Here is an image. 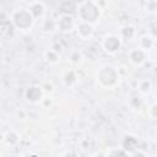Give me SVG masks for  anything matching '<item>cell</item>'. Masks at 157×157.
<instances>
[{
	"label": "cell",
	"instance_id": "cell-9",
	"mask_svg": "<svg viewBox=\"0 0 157 157\" xmlns=\"http://www.w3.org/2000/svg\"><path fill=\"white\" fill-rule=\"evenodd\" d=\"M29 12L32 13V16L36 18V17H40L43 13H44V5L42 4V2H39V1H34V2H32L31 4V6H29Z\"/></svg>",
	"mask_w": 157,
	"mask_h": 157
},
{
	"label": "cell",
	"instance_id": "cell-2",
	"mask_svg": "<svg viewBox=\"0 0 157 157\" xmlns=\"http://www.w3.org/2000/svg\"><path fill=\"white\" fill-rule=\"evenodd\" d=\"M77 15H78L81 22L92 25L98 21V18L101 16V9H99L98 4L93 2V1H83L78 6Z\"/></svg>",
	"mask_w": 157,
	"mask_h": 157
},
{
	"label": "cell",
	"instance_id": "cell-11",
	"mask_svg": "<svg viewBox=\"0 0 157 157\" xmlns=\"http://www.w3.org/2000/svg\"><path fill=\"white\" fill-rule=\"evenodd\" d=\"M44 56H45L47 61H49L50 64H55V63L59 61V54H58V52H55L53 49L47 50L45 54H44Z\"/></svg>",
	"mask_w": 157,
	"mask_h": 157
},
{
	"label": "cell",
	"instance_id": "cell-3",
	"mask_svg": "<svg viewBox=\"0 0 157 157\" xmlns=\"http://www.w3.org/2000/svg\"><path fill=\"white\" fill-rule=\"evenodd\" d=\"M12 22L16 28H18L21 31H27L32 27V25L34 22V17L29 12V10L21 9V10H16L12 13Z\"/></svg>",
	"mask_w": 157,
	"mask_h": 157
},
{
	"label": "cell",
	"instance_id": "cell-10",
	"mask_svg": "<svg viewBox=\"0 0 157 157\" xmlns=\"http://www.w3.org/2000/svg\"><path fill=\"white\" fill-rule=\"evenodd\" d=\"M77 77H76V75H75V71L74 70H70V71H66V74L64 75V77H63V80H64V83L66 85V86H72L77 80H76Z\"/></svg>",
	"mask_w": 157,
	"mask_h": 157
},
{
	"label": "cell",
	"instance_id": "cell-7",
	"mask_svg": "<svg viewBox=\"0 0 157 157\" xmlns=\"http://www.w3.org/2000/svg\"><path fill=\"white\" fill-rule=\"evenodd\" d=\"M129 60L134 64V65H141L142 63H145L146 60V52L141 48L137 49H132L129 53Z\"/></svg>",
	"mask_w": 157,
	"mask_h": 157
},
{
	"label": "cell",
	"instance_id": "cell-14",
	"mask_svg": "<svg viewBox=\"0 0 157 157\" xmlns=\"http://www.w3.org/2000/svg\"><path fill=\"white\" fill-rule=\"evenodd\" d=\"M18 140H20V139H18V135H17L16 132H13V131H9V132L6 134V136H5V141H6L9 145H15Z\"/></svg>",
	"mask_w": 157,
	"mask_h": 157
},
{
	"label": "cell",
	"instance_id": "cell-6",
	"mask_svg": "<svg viewBox=\"0 0 157 157\" xmlns=\"http://www.w3.org/2000/svg\"><path fill=\"white\" fill-rule=\"evenodd\" d=\"M75 28L77 29V34H78L83 40H87V39H90V38L93 36V27H92V25H90V23L81 22L80 25H76Z\"/></svg>",
	"mask_w": 157,
	"mask_h": 157
},
{
	"label": "cell",
	"instance_id": "cell-5",
	"mask_svg": "<svg viewBox=\"0 0 157 157\" xmlns=\"http://www.w3.org/2000/svg\"><path fill=\"white\" fill-rule=\"evenodd\" d=\"M76 27V23L74 18L69 15H61L56 21H55V28H58L63 33H69Z\"/></svg>",
	"mask_w": 157,
	"mask_h": 157
},
{
	"label": "cell",
	"instance_id": "cell-12",
	"mask_svg": "<svg viewBox=\"0 0 157 157\" xmlns=\"http://www.w3.org/2000/svg\"><path fill=\"white\" fill-rule=\"evenodd\" d=\"M153 44H155V42H153V39L150 38V37H142V38L140 39V45H141L140 48L144 49V50L151 49V48L153 47Z\"/></svg>",
	"mask_w": 157,
	"mask_h": 157
},
{
	"label": "cell",
	"instance_id": "cell-1",
	"mask_svg": "<svg viewBox=\"0 0 157 157\" xmlns=\"http://www.w3.org/2000/svg\"><path fill=\"white\" fill-rule=\"evenodd\" d=\"M97 81L103 88H114L119 83L118 70L112 65H103L97 72Z\"/></svg>",
	"mask_w": 157,
	"mask_h": 157
},
{
	"label": "cell",
	"instance_id": "cell-4",
	"mask_svg": "<svg viewBox=\"0 0 157 157\" xmlns=\"http://www.w3.org/2000/svg\"><path fill=\"white\" fill-rule=\"evenodd\" d=\"M102 47L108 54H115L121 47V39L117 34H107L102 39Z\"/></svg>",
	"mask_w": 157,
	"mask_h": 157
},
{
	"label": "cell",
	"instance_id": "cell-8",
	"mask_svg": "<svg viewBox=\"0 0 157 157\" xmlns=\"http://www.w3.org/2000/svg\"><path fill=\"white\" fill-rule=\"evenodd\" d=\"M42 97H43V90L38 86H32L26 91V98L29 102L37 103L42 99Z\"/></svg>",
	"mask_w": 157,
	"mask_h": 157
},
{
	"label": "cell",
	"instance_id": "cell-13",
	"mask_svg": "<svg viewBox=\"0 0 157 157\" xmlns=\"http://www.w3.org/2000/svg\"><path fill=\"white\" fill-rule=\"evenodd\" d=\"M151 87H152V85L148 80H142L139 83V91L141 93H148L151 91Z\"/></svg>",
	"mask_w": 157,
	"mask_h": 157
}]
</instances>
